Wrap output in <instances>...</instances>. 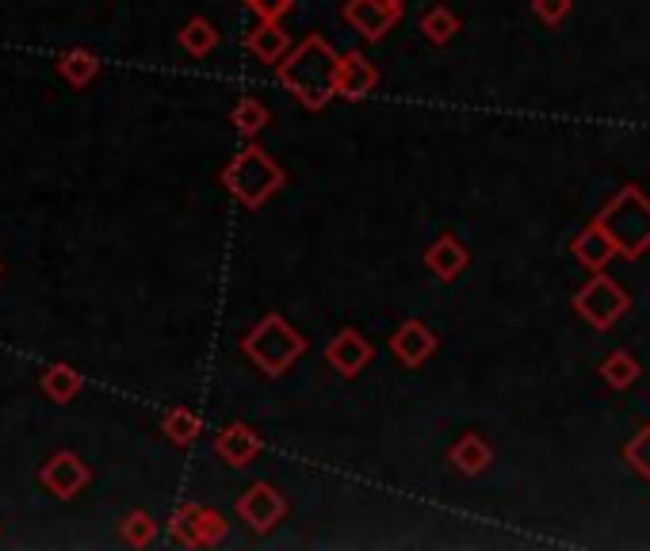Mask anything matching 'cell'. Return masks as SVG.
I'll list each match as a JSON object with an SVG mask.
<instances>
[{
  "label": "cell",
  "instance_id": "cell-19",
  "mask_svg": "<svg viewBox=\"0 0 650 551\" xmlns=\"http://www.w3.org/2000/svg\"><path fill=\"white\" fill-rule=\"evenodd\" d=\"M162 429H165L168 441L180 444V449H188V444H196L199 433H203V421H199V414L188 410V406H176V410L165 414Z\"/></svg>",
  "mask_w": 650,
  "mask_h": 551
},
{
  "label": "cell",
  "instance_id": "cell-10",
  "mask_svg": "<svg viewBox=\"0 0 650 551\" xmlns=\"http://www.w3.org/2000/svg\"><path fill=\"white\" fill-rule=\"evenodd\" d=\"M390 353H395L406 367H421L432 353H437V333H432L425 322H417V318H409V322H403L395 330V338H390Z\"/></svg>",
  "mask_w": 650,
  "mask_h": 551
},
{
  "label": "cell",
  "instance_id": "cell-29",
  "mask_svg": "<svg viewBox=\"0 0 650 551\" xmlns=\"http://www.w3.org/2000/svg\"><path fill=\"white\" fill-rule=\"evenodd\" d=\"M261 20H284L287 12L295 8V0H245Z\"/></svg>",
  "mask_w": 650,
  "mask_h": 551
},
{
  "label": "cell",
  "instance_id": "cell-24",
  "mask_svg": "<svg viewBox=\"0 0 650 551\" xmlns=\"http://www.w3.org/2000/svg\"><path fill=\"white\" fill-rule=\"evenodd\" d=\"M196 537L199 548H214L219 540H227V517L211 506H196Z\"/></svg>",
  "mask_w": 650,
  "mask_h": 551
},
{
  "label": "cell",
  "instance_id": "cell-23",
  "mask_svg": "<svg viewBox=\"0 0 650 551\" xmlns=\"http://www.w3.org/2000/svg\"><path fill=\"white\" fill-rule=\"evenodd\" d=\"M601 375H605L608 387L624 390V387H631V383L639 379V361L631 353H613L605 364H601Z\"/></svg>",
  "mask_w": 650,
  "mask_h": 551
},
{
  "label": "cell",
  "instance_id": "cell-5",
  "mask_svg": "<svg viewBox=\"0 0 650 551\" xmlns=\"http://www.w3.org/2000/svg\"><path fill=\"white\" fill-rule=\"evenodd\" d=\"M628 307H631V295L605 273H597L574 295V310L593 326V330H613V326L628 315Z\"/></svg>",
  "mask_w": 650,
  "mask_h": 551
},
{
  "label": "cell",
  "instance_id": "cell-8",
  "mask_svg": "<svg viewBox=\"0 0 650 551\" xmlns=\"http://www.w3.org/2000/svg\"><path fill=\"white\" fill-rule=\"evenodd\" d=\"M406 12V0H349L344 20L360 31L364 38H383Z\"/></svg>",
  "mask_w": 650,
  "mask_h": 551
},
{
  "label": "cell",
  "instance_id": "cell-16",
  "mask_svg": "<svg viewBox=\"0 0 650 551\" xmlns=\"http://www.w3.org/2000/svg\"><path fill=\"white\" fill-rule=\"evenodd\" d=\"M574 257L582 261L585 268H593V273H601V268L608 265V261L616 257V245L613 238L605 234V230L593 222V227H585L582 234L574 238Z\"/></svg>",
  "mask_w": 650,
  "mask_h": 551
},
{
  "label": "cell",
  "instance_id": "cell-15",
  "mask_svg": "<svg viewBox=\"0 0 650 551\" xmlns=\"http://www.w3.org/2000/svg\"><path fill=\"white\" fill-rule=\"evenodd\" d=\"M81 387H85L81 372H77V367H69V364H51L43 375H38V390H43V395L51 398V403H58V406L74 403V398L81 395Z\"/></svg>",
  "mask_w": 650,
  "mask_h": 551
},
{
  "label": "cell",
  "instance_id": "cell-14",
  "mask_svg": "<svg viewBox=\"0 0 650 551\" xmlns=\"http://www.w3.org/2000/svg\"><path fill=\"white\" fill-rule=\"evenodd\" d=\"M249 51L261 62H268V66H279L295 46H291V35L279 27V20H261V27L249 31Z\"/></svg>",
  "mask_w": 650,
  "mask_h": 551
},
{
  "label": "cell",
  "instance_id": "cell-7",
  "mask_svg": "<svg viewBox=\"0 0 650 551\" xmlns=\"http://www.w3.org/2000/svg\"><path fill=\"white\" fill-rule=\"evenodd\" d=\"M284 514H287V502L272 483H253L249 491H242V498H238V517H242L253 532L276 529V525L284 521Z\"/></svg>",
  "mask_w": 650,
  "mask_h": 551
},
{
  "label": "cell",
  "instance_id": "cell-11",
  "mask_svg": "<svg viewBox=\"0 0 650 551\" xmlns=\"http://www.w3.org/2000/svg\"><path fill=\"white\" fill-rule=\"evenodd\" d=\"M264 441L253 433L242 421H234V426H227L219 437H214V456H219L227 467H249L256 456H261Z\"/></svg>",
  "mask_w": 650,
  "mask_h": 551
},
{
  "label": "cell",
  "instance_id": "cell-13",
  "mask_svg": "<svg viewBox=\"0 0 650 551\" xmlns=\"http://www.w3.org/2000/svg\"><path fill=\"white\" fill-rule=\"evenodd\" d=\"M425 265H429V273L437 279H455L471 265V253L455 234H440L437 242L425 250Z\"/></svg>",
  "mask_w": 650,
  "mask_h": 551
},
{
  "label": "cell",
  "instance_id": "cell-22",
  "mask_svg": "<svg viewBox=\"0 0 650 551\" xmlns=\"http://www.w3.org/2000/svg\"><path fill=\"white\" fill-rule=\"evenodd\" d=\"M230 119H234L238 134H245V139H256V134L268 126V108H264L256 96H245V100L234 103V111H230Z\"/></svg>",
  "mask_w": 650,
  "mask_h": 551
},
{
  "label": "cell",
  "instance_id": "cell-1",
  "mask_svg": "<svg viewBox=\"0 0 650 551\" xmlns=\"http://www.w3.org/2000/svg\"><path fill=\"white\" fill-rule=\"evenodd\" d=\"M279 85L310 111H322L337 96V74H341V54L322 35H310L276 66Z\"/></svg>",
  "mask_w": 650,
  "mask_h": 551
},
{
  "label": "cell",
  "instance_id": "cell-12",
  "mask_svg": "<svg viewBox=\"0 0 650 551\" xmlns=\"http://www.w3.org/2000/svg\"><path fill=\"white\" fill-rule=\"evenodd\" d=\"M375 85H379V69H375L360 51L344 54L341 74H337V96H344V100H364V96L375 92Z\"/></svg>",
  "mask_w": 650,
  "mask_h": 551
},
{
  "label": "cell",
  "instance_id": "cell-6",
  "mask_svg": "<svg viewBox=\"0 0 650 551\" xmlns=\"http://www.w3.org/2000/svg\"><path fill=\"white\" fill-rule=\"evenodd\" d=\"M38 483H43L54 498L69 502V498H77L88 483H92V471H88V463L77 456V452L62 449V452H54L43 467H38Z\"/></svg>",
  "mask_w": 650,
  "mask_h": 551
},
{
  "label": "cell",
  "instance_id": "cell-4",
  "mask_svg": "<svg viewBox=\"0 0 650 551\" xmlns=\"http://www.w3.org/2000/svg\"><path fill=\"white\" fill-rule=\"evenodd\" d=\"M245 356L261 367L264 375H284L287 367L302 356V349H307V341H302V333L295 330L287 318L279 315H264L261 322L253 326V330L245 333L242 341Z\"/></svg>",
  "mask_w": 650,
  "mask_h": 551
},
{
  "label": "cell",
  "instance_id": "cell-20",
  "mask_svg": "<svg viewBox=\"0 0 650 551\" xmlns=\"http://www.w3.org/2000/svg\"><path fill=\"white\" fill-rule=\"evenodd\" d=\"M180 46L191 54V58H207V54L219 46V31H214L211 20H203V15H196V20H188L180 27Z\"/></svg>",
  "mask_w": 650,
  "mask_h": 551
},
{
  "label": "cell",
  "instance_id": "cell-21",
  "mask_svg": "<svg viewBox=\"0 0 650 551\" xmlns=\"http://www.w3.org/2000/svg\"><path fill=\"white\" fill-rule=\"evenodd\" d=\"M421 31H425V38H429V43L444 46V43H452L455 31H460V15H455L452 8H444V4H432L429 12L421 15Z\"/></svg>",
  "mask_w": 650,
  "mask_h": 551
},
{
  "label": "cell",
  "instance_id": "cell-17",
  "mask_svg": "<svg viewBox=\"0 0 650 551\" xmlns=\"http://www.w3.org/2000/svg\"><path fill=\"white\" fill-rule=\"evenodd\" d=\"M448 460H452L455 471H463V475H483L489 463H494V452H489V444L478 433H463L460 441L452 444Z\"/></svg>",
  "mask_w": 650,
  "mask_h": 551
},
{
  "label": "cell",
  "instance_id": "cell-27",
  "mask_svg": "<svg viewBox=\"0 0 650 551\" xmlns=\"http://www.w3.org/2000/svg\"><path fill=\"white\" fill-rule=\"evenodd\" d=\"M624 460L631 463V471H636V475L650 478V426L639 429V433L631 437L628 444H624Z\"/></svg>",
  "mask_w": 650,
  "mask_h": 551
},
{
  "label": "cell",
  "instance_id": "cell-25",
  "mask_svg": "<svg viewBox=\"0 0 650 551\" xmlns=\"http://www.w3.org/2000/svg\"><path fill=\"white\" fill-rule=\"evenodd\" d=\"M123 540L131 548H150L157 540V521L146 514V509H134V514H126V521H123Z\"/></svg>",
  "mask_w": 650,
  "mask_h": 551
},
{
  "label": "cell",
  "instance_id": "cell-18",
  "mask_svg": "<svg viewBox=\"0 0 650 551\" xmlns=\"http://www.w3.org/2000/svg\"><path fill=\"white\" fill-rule=\"evenodd\" d=\"M58 74L66 77L74 89H85V85H92L96 81V74H100V58H96L92 51H66V54H58Z\"/></svg>",
  "mask_w": 650,
  "mask_h": 551
},
{
  "label": "cell",
  "instance_id": "cell-2",
  "mask_svg": "<svg viewBox=\"0 0 650 551\" xmlns=\"http://www.w3.org/2000/svg\"><path fill=\"white\" fill-rule=\"evenodd\" d=\"M597 227L613 238L616 253L628 261H636L639 253L650 250V199L636 184L620 188L597 214Z\"/></svg>",
  "mask_w": 650,
  "mask_h": 551
},
{
  "label": "cell",
  "instance_id": "cell-26",
  "mask_svg": "<svg viewBox=\"0 0 650 551\" xmlns=\"http://www.w3.org/2000/svg\"><path fill=\"white\" fill-rule=\"evenodd\" d=\"M168 537L176 540V544L184 548H199V537H196V506H180L173 514V521H168Z\"/></svg>",
  "mask_w": 650,
  "mask_h": 551
},
{
  "label": "cell",
  "instance_id": "cell-9",
  "mask_svg": "<svg viewBox=\"0 0 650 551\" xmlns=\"http://www.w3.org/2000/svg\"><path fill=\"white\" fill-rule=\"evenodd\" d=\"M372 356H375V349H372V341L364 338L360 330H341L333 341L326 345V361L337 367L341 375H360L367 364H372Z\"/></svg>",
  "mask_w": 650,
  "mask_h": 551
},
{
  "label": "cell",
  "instance_id": "cell-28",
  "mask_svg": "<svg viewBox=\"0 0 650 551\" xmlns=\"http://www.w3.org/2000/svg\"><path fill=\"white\" fill-rule=\"evenodd\" d=\"M532 8H536V15H540L543 23H563L566 15H570V0H532Z\"/></svg>",
  "mask_w": 650,
  "mask_h": 551
},
{
  "label": "cell",
  "instance_id": "cell-3",
  "mask_svg": "<svg viewBox=\"0 0 650 551\" xmlns=\"http://www.w3.org/2000/svg\"><path fill=\"white\" fill-rule=\"evenodd\" d=\"M287 184V173L268 157V150L245 146L234 162L222 169V188L242 207H261Z\"/></svg>",
  "mask_w": 650,
  "mask_h": 551
}]
</instances>
